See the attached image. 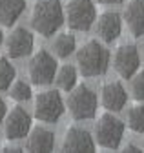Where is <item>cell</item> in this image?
I'll list each match as a JSON object with an SVG mask.
<instances>
[{
    "label": "cell",
    "instance_id": "6da1fadb",
    "mask_svg": "<svg viewBox=\"0 0 144 153\" xmlns=\"http://www.w3.org/2000/svg\"><path fill=\"white\" fill-rule=\"evenodd\" d=\"M64 24V9L60 0H40L31 13V27L42 36L55 35Z\"/></svg>",
    "mask_w": 144,
    "mask_h": 153
},
{
    "label": "cell",
    "instance_id": "7a4b0ae2",
    "mask_svg": "<svg viewBox=\"0 0 144 153\" xmlns=\"http://www.w3.org/2000/svg\"><path fill=\"white\" fill-rule=\"evenodd\" d=\"M77 64L84 76H100L108 71L110 66V51L100 42L89 40L77 51Z\"/></svg>",
    "mask_w": 144,
    "mask_h": 153
},
{
    "label": "cell",
    "instance_id": "3957f363",
    "mask_svg": "<svg viewBox=\"0 0 144 153\" xmlns=\"http://www.w3.org/2000/svg\"><path fill=\"white\" fill-rule=\"evenodd\" d=\"M97 106H99V100L91 88H88L86 84H80L71 89L69 99H68V109L75 120L93 119L97 113Z\"/></svg>",
    "mask_w": 144,
    "mask_h": 153
},
{
    "label": "cell",
    "instance_id": "277c9868",
    "mask_svg": "<svg viewBox=\"0 0 144 153\" xmlns=\"http://www.w3.org/2000/svg\"><path fill=\"white\" fill-rule=\"evenodd\" d=\"M124 137V122L115 115L106 113L95 124V139L97 144L108 149H117Z\"/></svg>",
    "mask_w": 144,
    "mask_h": 153
},
{
    "label": "cell",
    "instance_id": "5b68a950",
    "mask_svg": "<svg viewBox=\"0 0 144 153\" xmlns=\"http://www.w3.org/2000/svg\"><path fill=\"white\" fill-rule=\"evenodd\" d=\"M29 79L33 84L37 86H48L55 80L57 75V60L51 53L46 49H40L39 53L33 55V59L29 60Z\"/></svg>",
    "mask_w": 144,
    "mask_h": 153
},
{
    "label": "cell",
    "instance_id": "8992f818",
    "mask_svg": "<svg viewBox=\"0 0 144 153\" xmlns=\"http://www.w3.org/2000/svg\"><path fill=\"white\" fill-rule=\"evenodd\" d=\"M97 18V11L91 0H71L66 9L68 26L75 31H88Z\"/></svg>",
    "mask_w": 144,
    "mask_h": 153
},
{
    "label": "cell",
    "instance_id": "52a82bcc",
    "mask_svg": "<svg viewBox=\"0 0 144 153\" xmlns=\"http://www.w3.org/2000/svg\"><path fill=\"white\" fill-rule=\"evenodd\" d=\"M64 115V100L57 89L40 93L35 100V117L40 122H57Z\"/></svg>",
    "mask_w": 144,
    "mask_h": 153
},
{
    "label": "cell",
    "instance_id": "ba28073f",
    "mask_svg": "<svg viewBox=\"0 0 144 153\" xmlns=\"http://www.w3.org/2000/svg\"><path fill=\"white\" fill-rule=\"evenodd\" d=\"M4 119V131L7 140H20L27 137V133L31 131V117L20 106L13 108Z\"/></svg>",
    "mask_w": 144,
    "mask_h": 153
},
{
    "label": "cell",
    "instance_id": "9c48e42d",
    "mask_svg": "<svg viewBox=\"0 0 144 153\" xmlns=\"http://www.w3.org/2000/svg\"><path fill=\"white\" fill-rule=\"evenodd\" d=\"M115 69L122 79H131L137 73L139 66H140V55L137 46L133 44H122L117 51H115Z\"/></svg>",
    "mask_w": 144,
    "mask_h": 153
},
{
    "label": "cell",
    "instance_id": "30bf717a",
    "mask_svg": "<svg viewBox=\"0 0 144 153\" xmlns=\"http://www.w3.org/2000/svg\"><path fill=\"white\" fill-rule=\"evenodd\" d=\"M33 46H35V38L31 31L24 27H16L6 40V49L11 59H22V56L29 55L33 51Z\"/></svg>",
    "mask_w": 144,
    "mask_h": 153
},
{
    "label": "cell",
    "instance_id": "8fae6325",
    "mask_svg": "<svg viewBox=\"0 0 144 153\" xmlns=\"http://www.w3.org/2000/svg\"><path fill=\"white\" fill-rule=\"evenodd\" d=\"M62 151H95V140L89 135V131L84 128L71 126L68 128L64 140H62Z\"/></svg>",
    "mask_w": 144,
    "mask_h": 153
},
{
    "label": "cell",
    "instance_id": "7c38bea8",
    "mask_svg": "<svg viewBox=\"0 0 144 153\" xmlns=\"http://www.w3.org/2000/svg\"><path fill=\"white\" fill-rule=\"evenodd\" d=\"M97 33L106 44L115 42L122 33V18L117 11H106L97 22Z\"/></svg>",
    "mask_w": 144,
    "mask_h": 153
},
{
    "label": "cell",
    "instance_id": "4fadbf2b",
    "mask_svg": "<svg viewBox=\"0 0 144 153\" xmlns=\"http://www.w3.org/2000/svg\"><path fill=\"white\" fill-rule=\"evenodd\" d=\"M128 102V93L120 82H108L102 88V106L108 111H120Z\"/></svg>",
    "mask_w": 144,
    "mask_h": 153
},
{
    "label": "cell",
    "instance_id": "5bb4252c",
    "mask_svg": "<svg viewBox=\"0 0 144 153\" xmlns=\"http://www.w3.org/2000/svg\"><path fill=\"white\" fill-rule=\"evenodd\" d=\"M124 20L135 38L144 35V0H130L124 11Z\"/></svg>",
    "mask_w": 144,
    "mask_h": 153
},
{
    "label": "cell",
    "instance_id": "9a60e30c",
    "mask_svg": "<svg viewBox=\"0 0 144 153\" xmlns=\"http://www.w3.org/2000/svg\"><path fill=\"white\" fill-rule=\"evenodd\" d=\"M27 149L35 151V153H48L53 151L55 148V135L53 131L39 126V128H33L31 133H27Z\"/></svg>",
    "mask_w": 144,
    "mask_h": 153
},
{
    "label": "cell",
    "instance_id": "2e32d148",
    "mask_svg": "<svg viewBox=\"0 0 144 153\" xmlns=\"http://www.w3.org/2000/svg\"><path fill=\"white\" fill-rule=\"evenodd\" d=\"M26 9V0H0V24L13 26Z\"/></svg>",
    "mask_w": 144,
    "mask_h": 153
},
{
    "label": "cell",
    "instance_id": "e0dca14e",
    "mask_svg": "<svg viewBox=\"0 0 144 153\" xmlns=\"http://www.w3.org/2000/svg\"><path fill=\"white\" fill-rule=\"evenodd\" d=\"M77 68L73 66H62L59 69V73L55 75V80H57V86L62 89V91H71L75 86H77Z\"/></svg>",
    "mask_w": 144,
    "mask_h": 153
},
{
    "label": "cell",
    "instance_id": "ac0fdd59",
    "mask_svg": "<svg viewBox=\"0 0 144 153\" xmlns=\"http://www.w3.org/2000/svg\"><path fill=\"white\" fill-rule=\"evenodd\" d=\"M75 46H77V40L71 33H62L55 42H53V49H55L57 56L60 59H68V56L75 51Z\"/></svg>",
    "mask_w": 144,
    "mask_h": 153
},
{
    "label": "cell",
    "instance_id": "d6986e66",
    "mask_svg": "<svg viewBox=\"0 0 144 153\" xmlns=\"http://www.w3.org/2000/svg\"><path fill=\"white\" fill-rule=\"evenodd\" d=\"M16 76V69L15 66L9 62V59L6 56H0V91L9 89V86L13 84Z\"/></svg>",
    "mask_w": 144,
    "mask_h": 153
},
{
    "label": "cell",
    "instance_id": "ffe728a7",
    "mask_svg": "<svg viewBox=\"0 0 144 153\" xmlns=\"http://www.w3.org/2000/svg\"><path fill=\"white\" fill-rule=\"evenodd\" d=\"M31 86L24 80H16L13 82V86H9V97L16 102H26L31 99Z\"/></svg>",
    "mask_w": 144,
    "mask_h": 153
},
{
    "label": "cell",
    "instance_id": "44dd1931",
    "mask_svg": "<svg viewBox=\"0 0 144 153\" xmlns=\"http://www.w3.org/2000/svg\"><path fill=\"white\" fill-rule=\"evenodd\" d=\"M128 126L135 133H144V106H133L128 111Z\"/></svg>",
    "mask_w": 144,
    "mask_h": 153
},
{
    "label": "cell",
    "instance_id": "7402d4cb",
    "mask_svg": "<svg viewBox=\"0 0 144 153\" xmlns=\"http://www.w3.org/2000/svg\"><path fill=\"white\" fill-rule=\"evenodd\" d=\"M131 95L135 100L144 102V71L131 76Z\"/></svg>",
    "mask_w": 144,
    "mask_h": 153
},
{
    "label": "cell",
    "instance_id": "603a6c76",
    "mask_svg": "<svg viewBox=\"0 0 144 153\" xmlns=\"http://www.w3.org/2000/svg\"><path fill=\"white\" fill-rule=\"evenodd\" d=\"M4 117H6V102H4L2 97H0V122L4 120Z\"/></svg>",
    "mask_w": 144,
    "mask_h": 153
},
{
    "label": "cell",
    "instance_id": "cb8c5ba5",
    "mask_svg": "<svg viewBox=\"0 0 144 153\" xmlns=\"http://www.w3.org/2000/svg\"><path fill=\"white\" fill-rule=\"evenodd\" d=\"M124 151H128V153H137V151H140V149H139L135 144H128V146L124 148Z\"/></svg>",
    "mask_w": 144,
    "mask_h": 153
},
{
    "label": "cell",
    "instance_id": "d4e9b609",
    "mask_svg": "<svg viewBox=\"0 0 144 153\" xmlns=\"http://www.w3.org/2000/svg\"><path fill=\"white\" fill-rule=\"evenodd\" d=\"M100 4H108V6H111V4H120L122 0H99Z\"/></svg>",
    "mask_w": 144,
    "mask_h": 153
},
{
    "label": "cell",
    "instance_id": "484cf974",
    "mask_svg": "<svg viewBox=\"0 0 144 153\" xmlns=\"http://www.w3.org/2000/svg\"><path fill=\"white\" fill-rule=\"evenodd\" d=\"M2 42H4V36H2V31H0V48H2Z\"/></svg>",
    "mask_w": 144,
    "mask_h": 153
}]
</instances>
